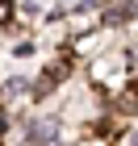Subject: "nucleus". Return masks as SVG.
Masks as SVG:
<instances>
[{"mask_svg":"<svg viewBox=\"0 0 138 146\" xmlns=\"http://www.w3.org/2000/svg\"><path fill=\"white\" fill-rule=\"evenodd\" d=\"M13 17V0H0V21H9Z\"/></svg>","mask_w":138,"mask_h":146,"instance_id":"1","label":"nucleus"}]
</instances>
